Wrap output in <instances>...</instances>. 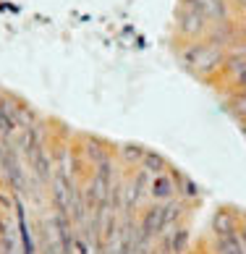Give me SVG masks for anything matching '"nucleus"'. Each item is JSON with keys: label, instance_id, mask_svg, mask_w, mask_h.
Instances as JSON below:
<instances>
[{"label": "nucleus", "instance_id": "obj_1", "mask_svg": "<svg viewBox=\"0 0 246 254\" xmlns=\"http://www.w3.org/2000/svg\"><path fill=\"white\" fill-rule=\"evenodd\" d=\"M18 142L0 152V176L40 194L50 210L0 189V254H246V212L223 207L207 223L196 215V194L163 165L123 178L108 149L89 144L92 173H53L40 126L26 110H11Z\"/></svg>", "mask_w": 246, "mask_h": 254}]
</instances>
